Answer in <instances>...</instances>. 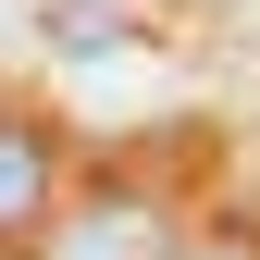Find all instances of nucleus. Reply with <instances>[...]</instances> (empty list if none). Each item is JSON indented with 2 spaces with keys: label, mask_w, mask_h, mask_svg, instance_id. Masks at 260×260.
<instances>
[{
  "label": "nucleus",
  "mask_w": 260,
  "mask_h": 260,
  "mask_svg": "<svg viewBox=\"0 0 260 260\" xmlns=\"http://www.w3.org/2000/svg\"><path fill=\"white\" fill-rule=\"evenodd\" d=\"M25 223H50V137L25 112H0V248H13Z\"/></svg>",
  "instance_id": "nucleus-1"
},
{
  "label": "nucleus",
  "mask_w": 260,
  "mask_h": 260,
  "mask_svg": "<svg viewBox=\"0 0 260 260\" xmlns=\"http://www.w3.org/2000/svg\"><path fill=\"white\" fill-rule=\"evenodd\" d=\"M186 260H260V236H199Z\"/></svg>",
  "instance_id": "nucleus-3"
},
{
  "label": "nucleus",
  "mask_w": 260,
  "mask_h": 260,
  "mask_svg": "<svg viewBox=\"0 0 260 260\" xmlns=\"http://www.w3.org/2000/svg\"><path fill=\"white\" fill-rule=\"evenodd\" d=\"M62 260H149V223H137V211H100V223L62 236Z\"/></svg>",
  "instance_id": "nucleus-2"
}]
</instances>
